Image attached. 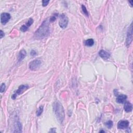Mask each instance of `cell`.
<instances>
[{"instance_id": "d4e9b609", "label": "cell", "mask_w": 133, "mask_h": 133, "mask_svg": "<svg viewBox=\"0 0 133 133\" xmlns=\"http://www.w3.org/2000/svg\"><path fill=\"white\" fill-rule=\"evenodd\" d=\"M129 3H131V6L132 7V5H133V1H129Z\"/></svg>"}, {"instance_id": "7a4b0ae2", "label": "cell", "mask_w": 133, "mask_h": 133, "mask_svg": "<svg viewBox=\"0 0 133 133\" xmlns=\"http://www.w3.org/2000/svg\"><path fill=\"white\" fill-rule=\"evenodd\" d=\"M53 111L55 116L60 123H62L64 118V111L63 107L59 102L56 101L53 105Z\"/></svg>"}, {"instance_id": "484cf974", "label": "cell", "mask_w": 133, "mask_h": 133, "mask_svg": "<svg viewBox=\"0 0 133 133\" xmlns=\"http://www.w3.org/2000/svg\"><path fill=\"white\" fill-rule=\"evenodd\" d=\"M99 132H100V133H101V132H103V133H105V132L104 131H102H102H100Z\"/></svg>"}, {"instance_id": "e0dca14e", "label": "cell", "mask_w": 133, "mask_h": 133, "mask_svg": "<svg viewBox=\"0 0 133 133\" xmlns=\"http://www.w3.org/2000/svg\"><path fill=\"white\" fill-rule=\"evenodd\" d=\"M105 125H106L107 127L110 129L112 128V127L113 126V122L112 121L109 120L108 121H107V122H106Z\"/></svg>"}, {"instance_id": "ac0fdd59", "label": "cell", "mask_w": 133, "mask_h": 133, "mask_svg": "<svg viewBox=\"0 0 133 133\" xmlns=\"http://www.w3.org/2000/svg\"><path fill=\"white\" fill-rule=\"evenodd\" d=\"M82 10L85 15L87 17H88V13L87 9H86V7L85 6V5H82Z\"/></svg>"}, {"instance_id": "30bf717a", "label": "cell", "mask_w": 133, "mask_h": 133, "mask_svg": "<svg viewBox=\"0 0 133 133\" xmlns=\"http://www.w3.org/2000/svg\"><path fill=\"white\" fill-rule=\"evenodd\" d=\"M33 23V19L32 18H30L28 20V22L26 23V24L23 25V26L20 27V30L23 32L27 31L29 27H30Z\"/></svg>"}, {"instance_id": "d6986e66", "label": "cell", "mask_w": 133, "mask_h": 133, "mask_svg": "<svg viewBox=\"0 0 133 133\" xmlns=\"http://www.w3.org/2000/svg\"><path fill=\"white\" fill-rule=\"evenodd\" d=\"M57 16H58V14H55L53 16H52L49 19L50 22L53 23V22H54V21H55V20L56 19V18Z\"/></svg>"}, {"instance_id": "2e32d148", "label": "cell", "mask_w": 133, "mask_h": 133, "mask_svg": "<svg viewBox=\"0 0 133 133\" xmlns=\"http://www.w3.org/2000/svg\"><path fill=\"white\" fill-rule=\"evenodd\" d=\"M43 111V106H39V108H38V109L37 111V116L38 117L40 116L42 114Z\"/></svg>"}, {"instance_id": "5b68a950", "label": "cell", "mask_w": 133, "mask_h": 133, "mask_svg": "<svg viewBox=\"0 0 133 133\" xmlns=\"http://www.w3.org/2000/svg\"><path fill=\"white\" fill-rule=\"evenodd\" d=\"M68 22H69L68 18L64 14H62L60 16V19L59 23L60 28L63 29H66L68 26Z\"/></svg>"}, {"instance_id": "9a60e30c", "label": "cell", "mask_w": 133, "mask_h": 133, "mask_svg": "<svg viewBox=\"0 0 133 133\" xmlns=\"http://www.w3.org/2000/svg\"><path fill=\"white\" fill-rule=\"evenodd\" d=\"M85 44L86 46H88V47H91V46H92L94 44V39H88L86 41H85Z\"/></svg>"}, {"instance_id": "7402d4cb", "label": "cell", "mask_w": 133, "mask_h": 133, "mask_svg": "<svg viewBox=\"0 0 133 133\" xmlns=\"http://www.w3.org/2000/svg\"><path fill=\"white\" fill-rule=\"evenodd\" d=\"M30 55L32 56H35L37 55V52H36L35 50H31V51L30 52Z\"/></svg>"}, {"instance_id": "cb8c5ba5", "label": "cell", "mask_w": 133, "mask_h": 133, "mask_svg": "<svg viewBox=\"0 0 133 133\" xmlns=\"http://www.w3.org/2000/svg\"><path fill=\"white\" fill-rule=\"evenodd\" d=\"M49 132H56L55 128H51V131H49Z\"/></svg>"}, {"instance_id": "ffe728a7", "label": "cell", "mask_w": 133, "mask_h": 133, "mask_svg": "<svg viewBox=\"0 0 133 133\" xmlns=\"http://www.w3.org/2000/svg\"><path fill=\"white\" fill-rule=\"evenodd\" d=\"M5 88H6V85L5 83H2L1 86V88H0V91H1V93H3L5 90Z\"/></svg>"}, {"instance_id": "44dd1931", "label": "cell", "mask_w": 133, "mask_h": 133, "mask_svg": "<svg viewBox=\"0 0 133 133\" xmlns=\"http://www.w3.org/2000/svg\"><path fill=\"white\" fill-rule=\"evenodd\" d=\"M49 1H46V0H43V1H42V5L44 7L47 6L48 3H49Z\"/></svg>"}, {"instance_id": "277c9868", "label": "cell", "mask_w": 133, "mask_h": 133, "mask_svg": "<svg viewBox=\"0 0 133 133\" xmlns=\"http://www.w3.org/2000/svg\"><path fill=\"white\" fill-rule=\"evenodd\" d=\"M42 64V62L40 59H37L31 61L29 64V69L32 71H35L40 67Z\"/></svg>"}, {"instance_id": "6da1fadb", "label": "cell", "mask_w": 133, "mask_h": 133, "mask_svg": "<svg viewBox=\"0 0 133 133\" xmlns=\"http://www.w3.org/2000/svg\"><path fill=\"white\" fill-rule=\"evenodd\" d=\"M50 33L49 22L47 19L43 21L40 26L35 31L34 37L36 39H41L48 37Z\"/></svg>"}, {"instance_id": "52a82bcc", "label": "cell", "mask_w": 133, "mask_h": 133, "mask_svg": "<svg viewBox=\"0 0 133 133\" xmlns=\"http://www.w3.org/2000/svg\"><path fill=\"white\" fill-rule=\"evenodd\" d=\"M15 122H14V129L15 131H13L14 133H21L22 131V125L20 122L19 118L17 117L15 118Z\"/></svg>"}, {"instance_id": "ba28073f", "label": "cell", "mask_w": 133, "mask_h": 133, "mask_svg": "<svg viewBox=\"0 0 133 133\" xmlns=\"http://www.w3.org/2000/svg\"><path fill=\"white\" fill-rule=\"evenodd\" d=\"M11 16L9 14L7 13H3L1 15V23L5 25L8 23L10 20Z\"/></svg>"}, {"instance_id": "3957f363", "label": "cell", "mask_w": 133, "mask_h": 133, "mask_svg": "<svg viewBox=\"0 0 133 133\" xmlns=\"http://www.w3.org/2000/svg\"><path fill=\"white\" fill-rule=\"evenodd\" d=\"M29 88V86L27 85H20L18 87V89L14 92V94L12 96V98L13 99H15L18 96L22 94L24 92L26 91Z\"/></svg>"}, {"instance_id": "4fadbf2b", "label": "cell", "mask_w": 133, "mask_h": 133, "mask_svg": "<svg viewBox=\"0 0 133 133\" xmlns=\"http://www.w3.org/2000/svg\"><path fill=\"white\" fill-rule=\"evenodd\" d=\"M133 109V107L132 105L131 102H126L124 104V109L126 112H130L132 111Z\"/></svg>"}, {"instance_id": "8992f818", "label": "cell", "mask_w": 133, "mask_h": 133, "mask_svg": "<svg viewBox=\"0 0 133 133\" xmlns=\"http://www.w3.org/2000/svg\"><path fill=\"white\" fill-rule=\"evenodd\" d=\"M132 39H133V27H132V24H131L127 31L126 40V46L127 47H128V46L131 44V43L132 42Z\"/></svg>"}, {"instance_id": "603a6c76", "label": "cell", "mask_w": 133, "mask_h": 133, "mask_svg": "<svg viewBox=\"0 0 133 133\" xmlns=\"http://www.w3.org/2000/svg\"><path fill=\"white\" fill-rule=\"evenodd\" d=\"M4 35H5L4 32H3L2 30H1V31H0V38L2 39L3 38V37H4Z\"/></svg>"}, {"instance_id": "7c38bea8", "label": "cell", "mask_w": 133, "mask_h": 133, "mask_svg": "<svg viewBox=\"0 0 133 133\" xmlns=\"http://www.w3.org/2000/svg\"><path fill=\"white\" fill-rule=\"evenodd\" d=\"M127 96L125 95H117L116 101L117 103H123L127 99Z\"/></svg>"}, {"instance_id": "8fae6325", "label": "cell", "mask_w": 133, "mask_h": 133, "mask_svg": "<svg viewBox=\"0 0 133 133\" xmlns=\"http://www.w3.org/2000/svg\"><path fill=\"white\" fill-rule=\"evenodd\" d=\"M99 56L104 59H108L110 58V54L103 49L100 50L99 52Z\"/></svg>"}, {"instance_id": "9c48e42d", "label": "cell", "mask_w": 133, "mask_h": 133, "mask_svg": "<svg viewBox=\"0 0 133 133\" xmlns=\"http://www.w3.org/2000/svg\"><path fill=\"white\" fill-rule=\"evenodd\" d=\"M129 122L127 120H121L118 122L117 127L120 129H124L128 127Z\"/></svg>"}, {"instance_id": "5bb4252c", "label": "cell", "mask_w": 133, "mask_h": 133, "mask_svg": "<svg viewBox=\"0 0 133 133\" xmlns=\"http://www.w3.org/2000/svg\"><path fill=\"white\" fill-rule=\"evenodd\" d=\"M27 55V52L24 49L21 50V51L19 52V56H18V62H21Z\"/></svg>"}]
</instances>
